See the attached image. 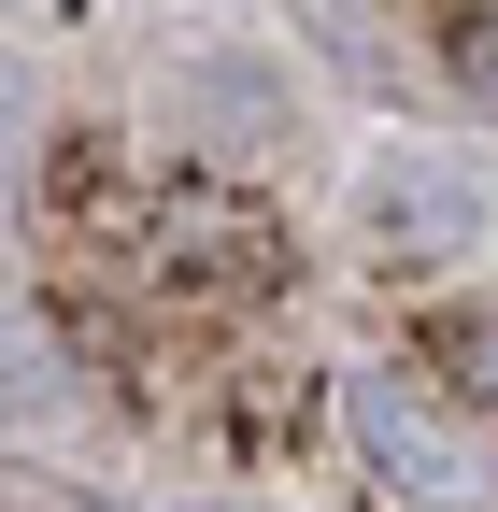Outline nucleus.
Segmentation results:
<instances>
[{"mask_svg":"<svg viewBox=\"0 0 498 512\" xmlns=\"http://www.w3.org/2000/svg\"><path fill=\"white\" fill-rule=\"evenodd\" d=\"M456 72H470V100L498 114V29H456Z\"/></svg>","mask_w":498,"mask_h":512,"instance_id":"4","label":"nucleus"},{"mask_svg":"<svg viewBox=\"0 0 498 512\" xmlns=\"http://www.w3.org/2000/svg\"><path fill=\"white\" fill-rule=\"evenodd\" d=\"M43 342H29V313H0V427H43Z\"/></svg>","mask_w":498,"mask_h":512,"instance_id":"3","label":"nucleus"},{"mask_svg":"<svg viewBox=\"0 0 498 512\" xmlns=\"http://www.w3.org/2000/svg\"><path fill=\"white\" fill-rule=\"evenodd\" d=\"M370 214H385L399 242H413V228H442V242H470V228H484V200H470V171H442V157H399L385 185H370Z\"/></svg>","mask_w":498,"mask_h":512,"instance_id":"2","label":"nucleus"},{"mask_svg":"<svg viewBox=\"0 0 498 512\" xmlns=\"http://www.w3.org/2000/svg\"><path fill=\"white\" fill-rule=\"evenodd\" d=\"M356 441H370V470H399L413 498H442V484H470V456H456V441H442V427H427V413L399 399V384H356Z\"/></svg>","mask_w":498,"mask_h":512,"instance_id":"1","label":"nucleus"}]
</instances>
